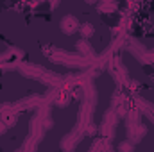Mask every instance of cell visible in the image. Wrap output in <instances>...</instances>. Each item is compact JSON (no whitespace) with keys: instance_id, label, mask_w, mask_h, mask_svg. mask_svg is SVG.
Wrapping results in <instances>:
<instances>
[{"instance_id":"obj_1","label":"cell","mask_w":154,"mask_h":152,"mask_svg":"<svg viewBox=\"0 0 154 152\" xmlns=\"http://www.w3.org/2000/svg\"><path fill=\"white\" fill-rule=\"evenodd\" d=\"M61 27H63V31H65L66 34H72V32H75L77 29H79V22L75 20V16L68 14V16H65V18H63Z\"/></svg>"},{"instance_id":"obj_3","label":"cell","mask_w":154,"mask_h":152,"mask_svg":"<svg viewBox=\"0 0 154 152\" xmlns=\"http://www.w3.org/2000/svg\"><path fill=\"white\" fill-rule=\"evenodd\" d=\"M118 150H120V152H133V143H129V141H124V143H120Z\"/></svg>"},{"instance_id":"obj_2","label":"cell","mask_w":154,"mask_h":152,"mask_svg":"<svg viewBox=\"0 0 154 152\" xmlns=\"http://www.w3.org/2000/svg\"><path fill=\"white\" fill-rule=\"evenodd\" d=\"M79 31H81V34H82L84 38H88V36L93 34V25H91V23H82Z\"/></svg>"},{"instance_id":"obj_4","label":"cell","mask_w":154,"mask_h":152,"mask_svg":"<svg viewBox=\"0 0 154 152\" xmlns=\"http://www.w3.org/2000/svg\"><path fill=\"white\" fill-rule=\"evenodd\" d=\"M5 129H7V125L0 120V134H4V132H5Z\"/></svg>"}]
</instances>
